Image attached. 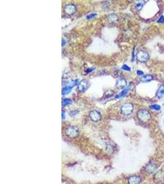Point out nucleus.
<instances>
[{
  "instance_id": "0eeeda50",
  "label": "nucleus",
  "mask_w": 164,
  "mask_h": 184,
  "mask_svg": "<svg viewBox=\"0 0 164 184\" xmlns=\"http://www.w3.org/2000/svg\"><path fill=\"white\" fill-rule=\"evenodd\" d=\"M64 11L68 15H73L76 12L77 8L73 4H68L65 6Z\"/></svg>"
},
{
  "instance_id": "20e7f679",
  "label": "nucleus",
  "mask_w": 164,
  "mask_h": 184,
  "mask_svg": "<svg viewBox=\"0 0 164 184\" xmlns=\"http://www.w3.org/2000/svg\"><path fill=\"white\" fill-rule=\"evenodd\" d=\"M136 58L140 62H146L149 60V55L144 50H139L136 54Z\"/></svg>"
},
{
  "instance_id": "412c9836",
  "label": "nucleus",
  "mask_w": 164,
  "mask_h": 184,
  "mask_svg": "<svg viewBox=\"0 0 164 184\" xmlns=\"http://www.w3.org/2000/svg\"><path fill=\"white\" fill-rule=\"evenodd\" d=\"M122 69L124 71H131V68H130L129 66L126 65H124L123 66H122Z\"/></svg>"
},
{
  "instance_id": "f8f14e48",
  "label": "nucleus",
  "mask_w": 164,
  "mask_h": 184,
  "mask_svg": "<svg viewBox=\"0 0 164 184\" xmlns=\"http://www.w3.org/2000/svg\"><path fill=\"white\" fill-rule=\"evenodd\" d=\"M142 181V179L140 177L137 175H133L131 176L129 179V184H139Z\"/></svg>"
},
{
  "instance_id": "6e6552de",
  "label": "nucleus",
  "mask_w": 164,
  "mask_h": 184,
  "mask_svg": "<svg viewBox=\"0 0 164 184\" xmlns=\"http://www.w3.org/2000/svg\"><path fill=\"white\" fill-rule=\"evenodd\" d=\"M157 166L154 162H150L145 167V171L148 174H152L156 171Z\"/></svg>"
},
{
  "instance_id": "ddd939ff",
  "label": "nucleus",
  "mask_w": 164,
  "mask_h": 184,
  "mask_svg": "<svg viewBox=\"0 0 164 184\" xmlns=\"http://www.w3.org/2000/svg\"><path fill=\"white\" fill-rule=\"evenodd\" d=\"M140 79L143 82H148L153 80V76L151 74H145L142 76Z\"/></svg>"
},
{
  "instance_id": "aec40b11",
  "label": "nucleus",
  "mask_w": 164,
  "mask_h": 184,
  "mask_svg": "<svg viewBox=\"0 0 164 184\" xmlns=\"http://www.w3.org/2000/svg\"><path fill=\"white\" fill-rule=\"evenodd\" d=\"M78 113H79V111H77V110H72V111H71L70 112H69V114L70 115V116L72 117L74 116V115H76Z\"/></svg>"
},
{
  "instance_id": "1a4fd4ad",
  "label": "nucleus",
  "mask_w": 164,
  "mask_h": 184,
  "mask_svg": "<svg viewBox=\"0 0 164 184\" xmlns=\"http://www.w3.org/2000/svg\"><path fill=\"white\" fill-rule=\"evenodd\" d=\"M77 83H78V80H75V81H73V82L71 83L70 85H68V86H66L65 87H64L62 89V95H67V94L71 92L73 87H74L76 85Z\"/></svg>"
},
{
  "instance_id": "4be33fe9",
  "label": "nucleus",
  "mask_w": 164,
  "mask_h": 184,
  "mask_svg": "<svg viewBox=\"0 0 164 184\" xmlns=\"http://www.w3.org/2000/svg\"><path fill=\"white\" fill-rule=\"evenodd\" d=\"M97 16V14L95 13H92V14H89V15H87V19H90V18H94L95 17Z\"/></svg>"
},
{
  "instance_id": "dca6fc26",
  "label": "nucleus",
  "mask_w": 164,
  "mask_h": 184,
  "mask_svg": "<svg viewBox=\"0 0 164 184\" xmlns=\"http://www.w3.org/2000/svg\"><path fill=\"white\" fill-rule=\"evenodd\" d=\"M144 5H145V1H137V2L135 3V7L136 9L139 11V10H141L142 9L143 6Z\"/></svg>"
},
{
  "instance_id": "f257e3e1",
  "label": "nucleus",
  "mask_w": 164,
  "mask_h": 184,
  "mask_svg": "<svg viewBox=\"0 0 164 184\" xmlns=\"http://www.w3.org/2000/svg\"><path fill=\"white\" fill-rule=\"evenodd\" d=\"M138 119L143 122H147L150 120L151 114L149 111L146 109L139 110L137 113Z\"/></svg>"
},
{
  "instance_id": "423d86ee",
  "label": "nucleus",
  "mask_w": 164,
  "mask_h": 184,
  "mask_svg": "<svg viewBox=\"0 0 164 184\" xmlns=\"http://www.w3.org/2000/svg\"><path fill=\"white\" fill-rule=\"evenodd\" d=\"M89 117L93 122H97L102 119V115L98 111L93 110L90 112Z\"/></svg>"
},
{
  "instance_id": "a211bd4d",
  "label": "nucleus",
  "mask_w": 164,
  "mask_h": 184,
  "mask_svg": "<svg viewBox=\"0 0 164 184\" xmlns=\"http://www.w3.org/2000/svg\"><path fill=\"white\" fill-rule=\"evenodd\" d=\"M129 88H125V89L124 90L122 91V92L120 93L119 95H117V96H115V98H121V97L125 96V95H126L127 93V92H129Z\"/></svg>"
},
{
  "instance_id": "2eb2a0df",
  "label": "nucleus",
  "mask_w": 164,
  "mask_h": 184,
  "mask_svg": "<svg viewBox=\"0 0 164 184\" xmlns=\"http://www.w3.org/2000/svg\"><path fill=\"white\" fill-rule=\"evenodd\" d=\"M156 96L157 98H160L164 96V85H161L158 89L157 92L156 93Z\"/></svg>"
},
{
  "instance_id": "5701e85b",
  "label": "nucleus",
  "mask_w": 164,
  "mask_h": 184,
  "mask_svg": "<svg viewBox=\"0 0 164 184\" xmlns=\"http://www.w3.org/2000/svg\"><path fill=\"white\" fill-rule=\"evenodd\" d=\"M157 22L158 23H163L164 22V17L163 16V15H162V16L159 18V19L157 20Z\"/></svg>"
},
{
  "instance_id": "4468645a",
  "label": "nucleus",
  "mask_w": 164,
  "mask_h": 184,
  "mask_svg": "<svg viewBox=\"0 0 164 184\" xmlns=\"http://www.w3.org/2000/svg\"><path fill=\"white\" fill-rule=\"evenodd\" d=\"M119 19L118 15L115 14H111L108 16V20L110 23L116 22Z\"/></svg>"
},
{
  "instance_id": "f3484780",
  "label": "nucleus",
  "mask_w": 164,
  "mask_h": 184,
  "mask_svg": "<svg viewBox=\"0 0 164 184\" xmlns=\"http://www.w3.org/2000/svg\"><path fill=\"white\" fill-rule=\"evenodd\" d=\"M72 103V101L71 99H69V98H64V99H62V104L63 106H68Z\"/></svg>"
},
{
  "instance_id": "39448f33",
  "label": "nucleus",
  "mask_w": 164,
  "mask_h": 184,
  "mask_svg": "<svg viewBox=\"0 0 164 184\" xmlns=\"http://www.w3.org/2000/svg\"><path fill=\"white\" fill-rule=\"evenodd\" d=\"M154 180L157 184H162L164 183V172L159 171L154 175Z\"/></svg>"
},
{
  "instance_id": "9d476101",
  "label": "nucleus",
  "mask_w": 164,
  "mask_h": 184,
  "mask_svg": "<svg viewBox=\"0 0 164 184\" xmlns=\"http://www.w3.org/2000/svg\"><path fill=\"white\" fill-rule=\"evenodd\" d=\"M88 87H89V82H87V81L84 79L79 82L78 89L81 92H84Z\"/></svg>"
},
{
  "instance_id": "f03ea898",
  "label": "nucleus",
  "mask_w": 164,
  "mask_h": 184,
  "mask_svg": "<svg viewBox=\"0 0 164 184\" xmlns=\"http://www.w3.org/2000/svg\"><path fill=\"white\" fill-rule=\"evenodd\" d=\"M133 106L132 103L127 102L121 106V114L124 115H129L133 112Z\"/></svg>"
},
{
  "instance_id": "393cba45",
  "label": "nucleus",
  "mask_w": 164,
  "mask_h": 184,
  "mask_svg": "<svg viewBox=\"0 0 164 184\" xmlns=\"http://www.w3.org/2000/svg\"><path fill=\"white\" fill-rule=\"evenodd\" d=\"M93 69H94L93 68H89V69H87V70H86V72H91V71H92V70H93Z\"/></svg>"
},
{
  "instance_id": "6ab92c4d",
  "label": "nucleus",
  "mask_w": 164,
  "mask_h": 184,
  "mask_svg": "<svg viewBox=\"0 0 164 184\" xmlns=\"http://www.w3.org/2000/svg\"><path fill=\"white\" fill-rule=\"evenodd\" d=\"M150 108L152 109L155 110L157 111H159L160 110V106L159 104H153L150 106Z\"/></svg>"
},
{
  "instance_id": "7ed1b4c3",
  "label": "nucleus",
  "mask_w": 164,
  "mask_h": 184,
  "mask_svg": "<svg viewBox=\"0 0 164 184\" xmlns=\"http://www.w3.org/2000/svg\"><path fill=\"white\" fill-rule=\"evenodd\" d=\"M65 133L69 138H74L79 135V129L76 126H69L65 129Z\"/></svg>"
},
{
  "instance_id": "a878e982",
  "label": "nucleus",
  "mask_w": 164,
  "mask_h": 184,
  "mask_svg": "<svg viewBox=\"0 0 164 184\" xmlns=\"http://www.w3.org/2000/svg\"><path fill=\"white\" fill-rule=\"evenodd\" d=\"M62 119L63 120L64 118H65V112H63V111H62Z\"/></svg>"
},
{
  "instance_id": "9b49d317",
  "label": "nucleus",
  "mask_w": 164,
  "mask_h": 184,
  "mask_svg": "<svg viewBox=\"0 0 164 184\" xmlns=\"http://www.w3.org/2000/svg\"><path fill=\"white\" fill-rule=\"evenodd\" d=\"M127 82L126 80L123 79V78L118 79V81H117L116 84H115V86H116V87L120 88V89L125 88V87L127 86Z\"/></svg>"
},
{
  "instance_id": "bb28decb",
  "label": "nucleus",
  "mask_w": 164,
  "mask_h": 184,
  "mask_svg": "<svg viewBox=\"0 0 164 184\" xmlns=\"http://www.w3.org/2000/svg\"><path fill=\"white\" fill-rule=\"evenodd\" d=\"M65 40H63V39H62V46H63V45H65Z\"/></svg>"
},
{
  "instance_id": "b1692460",
  "label": "nucleus",
  "mask_w": 164,
  "mask_h": 184,
  "mask_svg": "<svg viewBox=\"0 0 164 184\" xmlns=\"http://www.w3.org/2000/svg\"><path fill=\"white\" fill-rule=\"evenodd\" d=\"M136 73H137V74L138 75H143V74H144L143 72L142 71H140V70H138L137 72H136Z\"/></svg>"
}]
</instances>
